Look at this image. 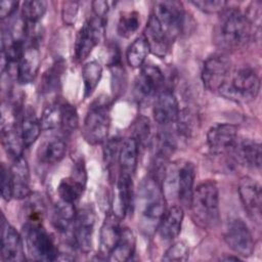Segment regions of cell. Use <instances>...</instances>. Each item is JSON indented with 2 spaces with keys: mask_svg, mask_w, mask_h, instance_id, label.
<instances>
[{
  "mask_svg": "<svg viewBox=\"0 0 262 262\" xmlns=\"http://www.w3.org/2000/svg\"><path fill=\"white\" fill-rule=\"evenodd\" d=\"M24 243L32 259L38 261H55L58 249L42 223H24Z\"/></svg>",
  "mask_w": 262,
  "mask_h": 262,
  "instance_id": "5b68a950",
  "label": "cell"
},
{
  "mask_svg": "<svg viewBox=\"0 0 262 262\" xmlns=\"http://www.w3.org/2000/svg\"><path fill=\"white\" fill-rule=\"evenodd\" d=\"M67 143L62 138L52 137L46 139L38 148V159L41 163L53 165L60 162L66 156Z\"/></svg>",
  "mask_w": 262,
  "mask_h": 262,
  "instance_id": "f1b7e54d",
  "label": "cell"
},
{
  "mask_svg": "<svg viewBox=\"0 0 262 262\" xmlns=\"http://www.w3.org/2000/svg\"><path fill=\"white\" fill-rule=\"evenodd\" d=\"M134 207V190L132 176L126 173L119 174L116 183L113 212L121 220L132 211Z\"/></svg>",
  "mask_w": 262,
  "mask_h": 262,
  "instance_id": "e0dca14e",
  "label": "cell"
},
{
  "mask_svg": "<svg viewBox=\"0 0 262 262\" xmlns=\"http://www.w3.org/2000/svg\"><path fill=\"white\" fill-rule=\"evenodd\" d=\"M1 143L2 146L11 160L23 157L25 145L21 139L19 126L14 122L2 120L1 124Z\"/></svg>",
  "mask_w": 262,
  "mask_h": 262,
  "instance_id": "cb8c5ba5",
  "label": "cell"
},
{
  "mask_svg": "<svg viewBox=\"0 0 262 262\" xmlns=\"http://www.w3.org/2000/svg\"><path fill=\"white\" fill-rule=\"evenodd\" d=\"M224 241L226 245L238 256L249 257L254 253L255 243L248 225L239 218H234L228 223Z\"/></svg>",
  "mask_w": 262,
  "mask_h": 262,
  "instance_id": "30bf717a",
  "label": "cell"
},
{
  "mask_svg": "<svg viewBox=\"0 0 262 262\" xmlns=\"http://www.w3.org/2000/svg\"><path fill=\"white\" fill-rule=\"evenodd\" d=\"M239 200L249 217L258 225L262 218V192L260 184L249 176H244L238 182Z\"/></svg>",
  "mask_w": 262,
  "mask_h": 262,
  "instance_id": "7c38bea8",
  "label": "cell"
},
{
  "mask_svg": "<svg viewBox=\"0 0 262 262\" xmlns=\"http://www.w3.org/2000/svg\"><path fill=\"white\" fill-rule=\"evenodd\" d=\"M47 10V2L44 0H30L21 4V17L26 24L38 25Z\"/></svg>",
  "mask_w": 262,
  "mask_h": 262,
  "instance_id": "d590c367",
  "label": "cell"
},
{
  "mask_svg": "<svg viewBox=\"0 0 262 262\" xmlns=\"http://www.w3.org/2000/svg\"><path fill=\"white\" fill-rule=\"evenodd\" d=\"M24 239L2 214L1 221V258L4 261L26 260Z\"/></svg>",
  "mask_w": 262,
  "mask_h": 262,
  "instance_id": "5bb4252c",
  "label": "cell"
},
{
  "mask_svg": "<svg viewBox=\"0 0 262 262\" xmlns=\"http://www.w3.org/2000/svg\"><path fill=\"white\" fill-rule=\"evenodd\" d=\"M139 227L145 235H151L166 211L165 193L161 181L155 176L144 179L138 189Z\"/></svg>",
  "mask_w": 262,
  "mask_h": 262,
  "instance_id": "7a4b0ae2",
  "label": "cell"
},
{
  "mask_svg": "<svg viewBox=\"0 0 262 262\" xmlns=\"http://www.w3.org/2000/svg\"><path fill=\"white\" fill-rule=\"evenodd\" d=\"M104 19L92 16L80 29L75 43V57L78 61L85 60L104 36Z\"/></svg>",
  "mask_w": 262,
  "mask_h": 262,
  "instance_id": "9c48e42d",
  "label": "cell"
},
{
  "mask_svg": "<svg viewBox=\"0 0 262 262\" xmlns=\"http://www.w3.org/2000/svg\"><path fill=\"white\" fill-rule=\"evenodd\" d=\"M136 239L134 232L128 227H122L121 234L111 251L107 260L116 262H125L132 258L135 252Z\"/></svg>",
  "mask_w": 262,
  "mask_h": 262,
  "instance_id": "83f0119b",
  "label": "cell"
},
{
  "mask_svg": "<svg viewBox=\"0 0 262 262\" xmlns=\"http://www.w3.org/2000/svg\"><path fill=\"white\" fill-rule=\"evenodd\" d=\"M149 53V47L142 36L136 38L127 48L126 60L132 69H139L143 66L147 54Z\"/></svg>",
  "mask_w": 262,
  "mask_h": 262,
  "instance_id": "836d02e7",
  "label": "cell"
},
{
  "mask_svg": "<svg viewBox=\"0 0 262 262\" xmlns=\"http://www.w3.org/2000/svg\"><path fill=\"white\" fill-rule=\"evenodd\" d=\"M139 143L132 136L126 137L121 140L118 163L120 166V172L133 176L136 171L139 154Z\"/></svg>",
  "mask_w": 262,
  "mask_h": 262,
  "instance_id": "484cf974",
  "label": "cell"
},
{
  "mask_svg": "<svg viewBox=\"0 0 262 262\" xmlns=\"http://www.w3.org/2000/svg\"><path fill=\"white\" fill-rule=\"evenodd\" d=\"M184 218L183 208L181 206H171L167 209L157 228L162 239L170 242L175 239L181 231Z\"/></svg>",
  "mask_w": 262,
  "mask_h": 262,
  "instance_id": "603a6c76",
  "label": "cell"
},
{
  "mask_svg": "<svg viewBox=\"0 0 262 262\" xmlns=\"http://www.w3.org/2000/svg\"><path fill=\"white\" fill-rule=\"evenodd\" d=\"M195 174V166L191 162H185L178 166L175 181V195L181 204V207L189 208L190 206L194 191Z\"/></svg>",
  "mask_w": 262,
  "mask_h": 262,
  "instance_id": "d6986e66",
  "label": "cell"
},
{
  "mask_svg": "<svg viewBox=\"0 0 262 262\" xmlns=\"http://www.w3.org/2000/svg\"><path fill=\"white\" fill-rule=\"evenodd\" d=\"M237 138V127L233 124L222 123L208 130L207 144L212 154L222 155L231 150Z\"/></svg>",
  "mask_w": 262,
  "mask_h": 262,
  "instance_id": "9a60e30c",
  "label": "cell"
},
{
  "mask_svg": "<svg viewBox=\"0 0 262 262\" xmlns=\"http://www.w3.org/2000/svg\"><path fill=\"white\" fill-rule=\"evenodd\" d=\"M189 209L194 222L202 228L213 229L220 221L219 190L212 180L200 183L193 191Z\"/></svg>",
  "mask_w": 262,
  "mask_h": 262,
  "instance_id": "3957f363",
  "label": "cell"
},
{
  "mask_svg": "<svg viewBox=\"0 0 262 262\" xmlns=\"http://www.w3.org/2000/svg\"><path fill=\"white\" fill-rule=\"evenodd\" d=\"M18 2L16 1H2L0 4V16L3 20L6 17H9L16 10Z\"/></svg>",
  "mask_w": 262,
  "mask_h": 262,
  "instance_id": "bcb514c9",
  "label": "cell"
},
{
  "mask_svg": "<svg viewBox=\"0 0 262 262\" xmlns=\"http://www.w3.org/2000/svg\"><path fill=\"white\" fill-rule=\"evenodd\" d=\"M140 15L137 11H124L120 14L117 32L123 38L131 37L139 28Z\"/></svg>",
  "mask_w": 262,
  "mask_h": 262,
  "instance_id": "8d00e7d4",
  "label": "cell"
},
{
  "mask_svg": "<svg viewBox=\"0 0 262 262\" xmlns=\"http://www.w3.org/2000/svg\"><path fill=\"white\" fill-rule=\"evenodd\" d=\"M1 195L6 202H9L13 198L10 167H7L4 163L1 165Z\"/></svg>",
  "mask_w": 262,
  "mask_h": 262,
  "instance_id": "7bdbcfd3",
  "label": "cell"
},
{
  "mask_svg": "<svg viewBox=\"0 0 262 262\" xmlns=\"http://www.w3.org/2000/svg\"><path fill=\"white\" fill-rule=\"evenodd\" d=\"M151 14L172 41L181 33L184 26L185 13L180 2L157 1L154 4Z\"/></svg>",
  "mask_w": 262,
  "mask_h": 262,
  "instance_id": "52a82bcc",
  "label": "cell"
},
{
  "mask_svg": "<svg viewBox=\"0 0 262 262\" xmlns=\"http://www.w3.org/2000/svg\"><path fill=\"white\" fill-rule=\"evenodd\" d=\"M26 42V41H25ZM40 51L37 42H26V48L16 64V79L20 84H29L35 80L40 68Z\"/></svg>",
  "mask_w": 262,
  "mask_h": 262,
  "instance_id": "ac0fdd59",
  "label": "cell"
},
{
  "mask_svg": "<svg viewBox=\"0 0 262 262\" xmlns=\"http://www.w3.org/2000/svg\"><path fill=\"white\" fill-rule=\"evenodd\" d=\"M61 111V120H60V130L69 135L78 128L79 125V116L75 105L68 101L60 102Z\"/></svg>",
  "mask_w": 262,
  "mask_h": 262,
  "instance_id": "74e56055",
  "label": "cell"
},
{
  "mask_svg": "<svg viewBox=\"0 0 262 262\" xmlns=\"http://www.w3.org/2000/svg\"><path fill=\"white\" fill-rule=\"evenodd\" d=\"M120 143H121V140H119V138L117 137H113L104 141L103 161L107 167L113 166L115 162L118 160Z\"/></svg>",
  "mask_w": 262,
  "mask_h": 262,
  "instance_id": "60d3db41",
  "label": "cell"
},
{
  "mask_svg": "<svg viewBox=\"0 0 262 262\" xmlns=\"http://www.w3.org/2000/svg\"><path fill=\"white\" fill-rule=\"evenodd\" d=\"M214 30L216 45L226 52L239 50L248 45L253 36V23L237 8H224Z\"/></svg>",
  "mask_w": 262,
  "mask_h": 262,
  "instance_id": "6da1fadb",
  "label": "cell"
},
{
  "mask_svg": "<svg viewBox=\"0 0 262 262\" xmlns=\"http://www.w3.org/2000/svg\"><path fill=\"white\" fill-rule=\"evenodd\" d=\"M111 126V100L101 95L94 99L86 113L82 135L91 145L103 143L107 139Z\"/></svg>",
  "mask_w": 262,
  "mask_h": 262,
  "instance_id": "277c9868",
  "label": "cell"
},
{
  "mask_svg": "<svg viewBox=\"0 0 262 262\" xmlns=\"http://www.w3.org/2000/svg\"><path fill=\"white\" fill-rule=\"evenodd\" d=\"M229 154L239 165L257 170L261 167V145L255 140L237 138Z\"/></svg>",
  "mask_w": 262,
  "mask_h": 262,
  "instance_id": "ffe728a7",
  "label": "cell"
},
{
  "mask_svg": "<svg viewBox=\"0 0 262 262\" xmlns=\"http://www.w3.org/2000/svg\"><path fill=\"white\" fill-rule=\"evenodd\" d=\"M42 126L35 111L28 106L24 108L19 121V131L25 147L31 146L40 136Z\"/></svg>",
  "mask_w": 262,
  "mask_h": 262,
  "instance_id": "4316f807",
  "label": "cell"
},
{
  "mask_svg": "<svg viewBox=\"0 0 262 262\" xmlns=\"http://www.w3.org/2000/svg\"><path fill=\"white\" fill-rule=\"evenodd\" d=\"M221 260H225V261H228V260H233V261H237L239 260V258L237 256H227V257H223L221 258Z\"/></svg>",
  "mask_w": 262,
  "mask_h": 262,
  "instance_id": "c3c4849f",
  "label": "cell"
},
{
  "mask_svg": "<svg viewBox=\"0 0 262 262\" xmlns=\"http://www.w3.org/2000/svg\"><path fill=\"white\" fill-rule=\"evenodd\" d=\"M64 71V63L61 60H57L48 68L41 79L40 90L43 93L53 92L58 89L60 84V78Z\"/></svg>",
  "mask_w": 262,
  "mask_h": 262,
  "instance_id": "e575fe53",
  "label": "cell"
},
{
  "mask_svg": "<svg viewBox=\"0 0 262 262\" xmlns=\"http://www.w3.org/2000/svg\"><path fill=\"white\" fill-rule=\"evenodd\" d=\"M10 174L13 198L17 200H25L32 191L30 187L29 165L24 156L12 160V164L10 166Z\"/></svg>",
  "mask_w": 262,
  "mask_h": 262,
  "instance_id": "7402d4cb",
  "label": "cell"
},
{
  "mask_svg": "<svg viewBox=\"0 0 262 262\" xmlns=\"http://www.w3.org/2000/svg\"><path fill=\"white\" fill-rule=\"evenodd\" d=\"M76 210L73 203L60 200L54 205L52 214V224L60 233H68L73 229V224L76 218Z\"/></svg>",
  "mask_w": 262,
  "mask_h": 262,
  "instance_id": "f546056e",
  "label": "cell"
},
{
  "mask_svg": "<svg viewBox=\"0 0 262 262\" xmlns=\"http://www.w3.org/2000/svg\"><path fill=\"white\" fill-rule=\"evenodd\" d=\"M85 185L86 178L73 173V175L60 180L57 186V192L60 200L74 204L82 196Z\"/></svg>",
  "mask_w": 262,
  "mask_h": 262,
  "instance_id": "4dcf8cb0",
  "label": "cell"
},
{
  "mask_svg": "<svg viewBox=\"0 0 262 262\" xmlns=\"http://www.w3.org/2000/svg\"><path fill=\"white\" fill-rule=\"evenodd\" d=\"M260 90V78L250 68L236 71L233 76L222 86L219 93L227 99L236 102H249L254 100Z\"/></svg>",
  "mask_w": 262,
  "mask_h": 262,
  "instance_id": "8992f818",
  "label": "cell"
},
{
  "mask_svg": "<svg viewBox=\"0 0 262 262\" xmlns=\"http://www.w3.org/2000/svg\"><path fill=\"white\" fill-rule=\"evenodd\" d=\"M120 221L121 219L119 217L111 213L105 217L101 225L99 233V255L103 256L106 260L121 234L122 226L120 225Z\"/></svg>",
  "mask_w": 262,
  "mask_h": 262,
  "instance_id": "d4e9b609",
  "label": "cell"
},
{
  "mask_svg": "<svg viewBox=\"0 0 262 262\" xmlns=\"http://www.w3.org/2000/svg\"><path fill=\"white\" fill-rule=\"evenodd\" d=\"M95 214L92 208L84 207L77 212L73 224V242L80 252L87 254L92 249Z\"/></svg>",
  "mask_w": 262,
  "mask_h": 262,
  "instance_id": "8fae6325",
  "label": "cell"
},
{
  "mask_svg": "<svg viewBox=\"0 0 262 262\" xmlns=\"http://www.w3.org/2000/svg\"><path fill=\"white\" fill-rule=\"evenodd\" d=\"M92 8L95 13V16L100 17L102 19L105 18V15L108 12V2L106 1H94L92 2Z\"/></svg>",
  "mask_w": 262,
  "mask_h": 262,
  "instance_id": "7dc6e473",
  "label": "cell"
},
{
  "mask_svg": "<svg viewBox=\"0 0 262 262\" xmlns=\"http://www.w3.org/2000/svg\"><path fill=\"white\" fill-rule=\"evenodd\" d=\"M231 61L224 53H216L209 56L202 69V81L204 86L212 91L219 92L230 77Z\"/></svg>",
  "mask_w": 262,
  "mask_h": 262,
  "instance_id": "ba28073f",
  "label": "cell"
},
{
  "mask_svg": "<svg viewBox=\"0 0 262 262\" xmlns=\"http://www.w3.org/2000/svg\"><path fill=\"white\" fill-rule=\"evenodd\" d=\"M189 257V247L180 241L171 245L163 254L162 261H186Z\"/></svg>",
  "mask_w": 262,
  "mask_h": 262,
  "instance_id": "ab89813d",
  "label": "cell"
},
{
  "mask_svg": "<svg viewBox=\"0 0 262 262\" xmlns=\"http://www.w3.org/2000/svg\"><path fill=\"white\" fill-rule=\"evenodd\" d=\"M62 9V17L66 23L72 24L78 12V4L76 2H64Z\"/></svg>",
  "mask_w": 262,
  "mask_h": 262,
  "instance_id": "f6af8a7d",
  "label": "cell"
},
{
  "mask_svg": "<svg viewBox=\"0 0 262 262\" xmlns=\"http://www.w3.org/2000/svg\"><path fill=\"white\" fill-rule=\"evenodd\" d=\"M143 37L148 44L149 51L161 58L167 55L173 42L161 28L160 24L152 14H150L146 23Z\"/></svg>",
  "mask_w": 262,
  "mask_h": 262,
  "instance_id": "44dd1931",
  "label": "cell"
},
{
  "mask_svg": "<svg viewBox=\"0 0 262 262\" xmlns=\"http://www.w3.org/2000/svg\"><path fill=\"white\" fill-rule=\"evenodd\" d=\"M164 75L162 71L154 64L141 68L140 74L135 80V94L141 101H147L156 97L164 88Z\"/></svg>",
  "mask_w": 262,
  "mask_h": 262,
  "instance_id": "4fadbf2b",
  "label": "cell"
},
{
  "mask_svg": "<svg viewBox=\"0 0 262 262\" xmlns=\"http://www.w3.org/2000/svg\"><path fill=\"white\" fill-rule=\"evenodd\" d=\"M102 76V67L96 60L88 61L82 69V80L84 98H88L92 95L96 87L98 86Z\"/></svg>",
  "mask_w": 262,
  "mask_h": 262,
  "instance_id": "d6a6232c",
  "label": "cell"
},
{
  "mask_svg": "<svg viewBox=\"0 0 262 262\" xmlns=\"http://www.w3.org/2000/svg\"><path fill=\"white\" fill-rule=\"evenodd\" d=\"M149 131H150V127H149L148 119L145 117H139L134 122L132 137L135 138L140 145L148 139Z\"/></svg>",
  "mask_w": 262,
  "mask_h": 262,
  "instance_id": "b9f144b4",
  "label": "cell"
},
{
  "mask_svg": "<svg viewBox=\"0 0 262 262\" xmlns=\"http://www.w3.org/2000/svg\"><path fill=\"white\" fill-rule=\"evenodd\" d=\"M46 212L45 202L40 193L31 192L23 207L24 223H42Z\"/></svg>",
  "mask_w": 262,
  "mask_h": 262,
  "instance_id": "1f68e13d",
  "label": "cell"
},
{
  "mask_svg": "<svg viewBox=\"0 0 262 262\" xmlns=\"http://www.w3.org/2000/svg\"><path fill=\"white\" fill-rule=\"evenodd\" d=\"M179 104L175 94L170 89H163L154 102L152 116L161 126H168L176 123L179 116Z\"/></svg>",
  "mask_w": 262,
  "mask_h": 262,
  "instance_id": "2e32d148",
  "label": "cell"
},
{
  "mask_svg": "<svg viewBox=\"0 0 262 262\" xmlns=\"http://www.w3.org/2000/svg\"><path fill=\"white\" fill-rule=\"evenodd\" d=\"M61 111L60 102H51L45 106L40 121L43 130H54L60 128Z\"/></svg>",
  "mask_w": 262,
  "mask_h": 262,
  "instance_id": "f35d334b",
  "label": "cell"
},
{
  "mask_svg": "<svg viewBox=\"0 0 262 262\" xmlns=\"http://www.w3.org/2000/svg\"><path fill=\"white\" fill-rule=\"evenodd\" d=\"M191 4L207 13H220L224 8H226L227 2L220 0H201L192 1Z\"/></svg>",
  "mask_w": 262,
  "mask_h": 262,
  "instance_id": "ee69618b",
  "label": "cell"
}]
</instances>
